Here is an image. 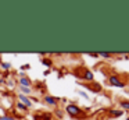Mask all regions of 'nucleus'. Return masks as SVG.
Listing matches in <instances>:
<instances>
[{"label": "nucleus", "mask_w": 129, "mask_h": 120, "mask_svg": "<svg viewBox=\"0 0 129 120\" xmlns=\"http://www.w3.org/2000/svg\"><path fill=\"white\" fill-rule=\"evenodd\" d=\"M18 100H20L21 103H24V105H25L28 109H31L32 106H34V102H32V100H31V98H29V96H26V95L18 94Z\"/></svg>", "instance_id": "obj_5"}, {"label": "nucleus", "mask_w": 129, "mask_h": 120, "mask_svg": "<svg viewBox=\"0 0 129 120\" xmlns=\"http://www.w3.org/2000/svg\"><path fill=\"white\" fill-rule=\"evenodd\" d=\"M15 106H17V109H18V110H21V112H28L29 110V109L26 108L24 103H21L20 100H17V102H15Z\"/></svg>", "instance_id": "obj_12"}, {"label": "nucleus", "mask_w": 129, "mask_h": 120, "mask_svg": "<svg viewBox=\"0 0 129 120\" xmlns=\"http://www.w3.org/2000/svg\"><path fill=\"white\" fill-rule=\"evenodd\" d=\"M64 112L68 114V116H71V117H78V116H81V114L85 116V112L82 110L78 105H75V103H68V105L65 106Z\"/></svg>", "instance_id": "obj_1"}, {"label": "nucleus", "mask_w": 129, "mask_h": 120, "mask_svg": "<svg viewBox=\"0 0 129 120\" xmlns=\"http://www.w3.org/2000/svg\"><path fill=\"white\" fill-rule=\"evenodd\" d=\"M78 95H79V96H82L83 99L89 100V94H87V92H85L83 89H78Z\"/></svg>", "instance_id": "obj_14"}, {"label": "nucleus", "mask_w": 129, "mask_h": 120, "mask_svg": "<svg viewBox=\"0 0 129 120\" xmlns=\"http://www.w3.org/2000/svg\"><path fill=\"white\" fill-rule=\"evenodd\" d=\"M89 57H93V59H97L99 57V53H87Z\"/></svg>", "instance_id": "obj_19"}, {"label": "nucleus", "mask_w": 129, "mask_h": 120, "mask_svg": "<svg viewBox=\"0 0 129 120\" xmlns=\"http://www.w3.org/2000/svg\"><path fill=\"white\" fill-rule=\"evenodd\" d=\"M107 82H108L111 87H115V88H121V89L126 87L125 81H122V80L119 78V75H117V74H110L108 78H107Z\"/></svg>", "instance_id": "obj_2"}, {"label": "nucleus", "mask_w": 129, "mask_h": 120, "mask_svg": "<svg viewBox=\"0 0 129 120\" xmlns=\"http://www.w3.org/2000/svg\"><path fill=\"white\" fill-rule=\"evenodd\" d=\"M0 120H17L14 116H7V114H2L0 116Z\"/></svg>", "instance_id": "obj_16"}, {"label": "nucleus", "mask_w": 129, "mask_h": 120, "mask_svg": "<svg viewBox=\"0 0 129 120\" xmlns=\"http://www.w3.org/2000/svg\"><path fill=\"white\" fill-rule=\"evenodd\" d=\"M108 114H110V117H112V119H118V117H122L125 113H123V110H121V109H110Z\"/></svg>", "instance_id": "obj_8"}, {"label": "nucleus", "mask_w": 129, "mask_h": 120, "mask_svg": "<svg viewBox=\"0 0 129 120\" xmlns=\"http://www.w3.org/2000/svg\"><path fill=\"white\" fill-rule=\"evenodd\" d=\"M126 120H129V116H128V117H126Z\"/></svg>", "instance_id": "obj_23"}, {"label": "nucleus", "mask_w": 129, "mask_h": 120, "mask_svg": "<svg viewBox=\"0 0 129 120\" xmlns=\"http://www.w3.org/2000/svg\"><path fill=\"white\" fill-rule=\"evenodd\" d=\"M0 67H2L4 71H10V70H11V63H7V61H0Z\"/></svg>", "instance_id": "obj_13"}, {"label": "nucleus", "mask_w": 129, "mask_h": 120, "mask_svg": "<svg viewBox=\"0 0 129 120\" xmlns=\"http://www.w3.org/2000/svg\"><path fill=\"white\" fill-rule=\"evenodd\" d=\"M118 103H119L121 110H129V100L128 99H121Z\"/></svg>", "instance_id": "obj_10"}, {"label": "nucleus", "mask_w": 129, "mask_h": 120, "mask_svg": "<svg viewBox=\"0 0 129 120\" xmlns=\"http://www.w3.org/2000/svg\"><path fill=\"white\" fill-rule=\"evenodd\" d=\"M54 114H56V117H58V119H62V116H64V112L60 110V109H57V110L54 112Z\"/></svg>", "instance_id": "obj_17"}, {"label": "nucleus", "mask_w": 129, "mask_h": 120, "mask_svg": "<svg viewBox=\"0 0 129 120\" xmlns=\"http://www.w3.org/2000/svg\"><path fill=\"white\" fill-rule=\"evenodd\" d=\"M111 53H106V52H100L99 53V57H101V59H110L111 57Z\"/></svg>", "instance_id": "obj_15"}, {"label": "nucleus", "mask_w": 129, "mask_h": 120, "mask_svg": "<svg viewBox=\"0 0 129 120\" xmlns=\"http://www.w3.org/2000/svg\"><path fill=\"white\" fill-rule=\"evenodd\" d=\"M126 94H128V95H129V89H128V91H126Z\"/></svg>", "instance_id": "obj_22"}, {"label": "nucleus", "mask_w": 129, "mask_h": 120, "mask_svg": "<svg viewBox=\"0 0 129 120\" xmlns=\"http://www.w3.org/2000/svg\"><path fill=\"white\" fill-rule=\"evenodd\" d=\"M40 61H42V64H45L47 68H51V66H53V61H51V59H49V57H42Z\"/></svg>", "instance_id": "obj_11"}, {"label": "nucleus", "mask_w": 129, "mask_h": 120, "mask_svg": "<svg viewBox=\"0 0 129 120\" xmlns=\"http://www.w3.org/2000/svg\"><path fill=\"white\" fill-rule=\"evenodd\" d=\"M34 120H53L51 112H40L39 114H34Z\"/></svg>", "instance_id": "obj_4"}, {"label": "nucleus", "mask_w": 129, "mask_h": 120, "mask_svg": "<svg viewBox=\"0 0 129 120\" xmlns=\"http://www.w3.org/2000/svg\"><path fill=\"white\" fill-rule=\"evenodd\" d=\"M18 91H20V94L26 95V96H29V95L34 94V89H32V88H28V87H20V85H18Z\"/></svg>", "instance_id": "obj_9"}, {"label": "nucleus", "mask_w": 129, "mask_h": 120, "mask_svg": "<svg viewBox=\"0 0 129 120\" xmlns=\"http://www.w3.org/2000/svg\"><path fill=\"white\" fill-rule=\"evenodd\" d=\"M42 100H43V103H46V105L57 108V106H58V100H61V98L53 96V95H45V96L42 98Z\"/></svg>", "instance_id": "obj_3"}, {"label": "nucleus", "mask_w": 129, "mask_h": 120, "mask_svg": "<svg viewBox=\"0 0 129 120\" xmlns=\"http://www.w3.org/2000/svg\"><path fill=\"white\" fill-rule=\"evenodd\" d=\"M6 84H7V87H9V88H14V87H15V82L13 80H7Z\"/></svg>", "instance_id": "obj_18"}, {"label": "nucleus", "mask_w": 129, "mask_h": 120, "mask_svg": "<svg viewBox=\"0 0 129 120\" xmlns=\"http://www.w3.org/2000/svg\"><path fill=\"white\" fill-rule=\"evenodd\" d=\"M81 78L83 81H87V82H93V81H94V74H93V71H90L89 68H85L83 74L81 75Z\"/></svg>", "instance_id": "obj_6"}, {"label": "nucleus", "mask_w": 129, "mask_h": 120, "mask_svg": "<svg viewBox=\"0 0 129 120\" xmlns=\"http://www.w3.org/2000/svg\"><path fill=\"white\" fill-rule=\"evenodd\" d=\"M29 64H24V66H21V70H28Z\"/></svg>", "instance_id": "obj_21"}, {"label": "nucleus", "mask_w": 129, "mask_h": 120, "mask_svg": "<svg viewBox=\"0 0 129 120\" xmlns=\"http://www.w3.org/2000/svg\"><path fill=\"white\" fill-rule=\"evenodd\" d=\"M18 85H20V87H28V88H31V87H32V82H31V80H29L26 75H20V78H18Z\"/></svg>", "instance_id": "obj_7"}, {"label": "nucleus", "mask_w": 129, "mask_h": 120, "mask_svg": "<svg viewBox=\"0 0 129 120\" xmlns=\"http://www.w3.org/2000/svg\"><path fill=\"white\" fill-rule=\"evenodd\" d=\"M0 84H6V80H4V77L2 75V73H0Z\"/></svg>", "instance_id": "obj_20"}]
</instances>
